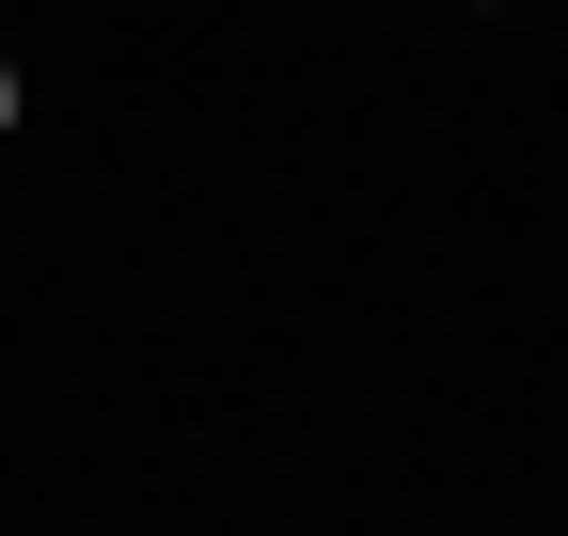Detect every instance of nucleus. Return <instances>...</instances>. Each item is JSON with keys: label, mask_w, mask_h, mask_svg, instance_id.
<instances>
[{"label": "nucleus", "mask_w": 568, "mask_h": 536, "mask_svg": "<svg viewBox=\"0 0 568 536\" xmlns=\"http://www.w3.org/2000/svg\"><path fill=\"white\" fill-rule=\"evenodd\" d=\"M0 126H17V63H0Z\"/></svg>", "instance_id": "f257e3e1"}]
</instances>
